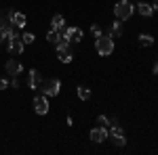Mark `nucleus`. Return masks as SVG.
<instances>
[{"instance_id": "9", "label": "nucleus", "mask_w": 158, "mask_h": 155, "mask_svg": "<svg viewBox=\"0 0 158 155\" xmlns=\"http://www.w3.org/2000/svg\"><path fill=\"white\" fill-rule=\"evenodd\" d=\"M4 69H6V73H9V76H19V73L23 72L21 63H19L17 59H9V61H6V65H4Z\"/></svg>"}, {"instance_id": "22", "label": "nucleus", "mask_w": 158, "mask_h": 155, "mask_svg": "<svg viewBox=\"0 0 158 155\" xmlns=\"http://www.w3.org/2000/svg\"><path fill=\"white\" fill-rule=\"evenodd\" d=\"M9 88V82L6 80H0V90H6Z\"/></svg>"}, {"instance_id": "16", "label": "nucleus", "mask_w": 158, "mask_h": 155, "mask_svg": "<svg viewBox=\"0 0 158 155\" xmlns=\"http://www.w3.org/2000/svg\"><path fill=\"white\" fill-rule=\"evenodd\" d=\"M139 44H141V46H152V44H154V38L150 36V34H141V36H139Z\"/></svg>"}, {"instance_id": "13", "label": "nucleus", "mask_w": 158, "mask_h": 155, "mask_svg": "<svg viewBox=\"0 0 158 155\" xmlns=\"http://www.w3.org/2000/svg\"><path fill=\"white\" fill-rule=\"evenodd\" d=\"M108 36L112 38V40H116V38H120V36H122V25L118 23V21L110 25V32H108Z\"/></svg>"}, {"instance_id": "25", "label": "nucleus", "mask_w": 158, "mask_h": 155, "mask_svg": "<svg viewBox=\"0 0 158 155\" xmlns=\"http://www.w3.org/2000/svg\"><path fill=\"white\" fill-rule=\"evenodd\" d=\"M152 9H154V11H158V0H154V4H152Z\"/></svg>"}, {"instance_id": "27", "label": "nucleus", "mask_w": 158, "mask_h": 155, "mask_svg": "<svg viewBox=\"0 0 158 155\" xmlns=\"http://www.w3.org/2000/svg\"><path fill=\"white\" fill-rule=\"evenodd\" d=\"M0 42H2V38H0Z\"/></svg>"}, {"instance_id": "26", "label": "nucleus", "mask_w": 158, "mask_h": 155, "mask_svg": "<svg viewBox=\"0 0 158 155\" xmlns=\"http://www.w3.org/2000/svg\"><path fill=\"white\" fill-rule=\"evenodd\" d=\"M129 2H139V0H129Z\"/></svg>"}, {"instance_id": "20", "label": "nucleus", "mask_w": 158, "mask_h": 155, "mask_svg": "<svg viewBox=\"0 0 158 155\" xmlns=\"http://www.w3.org/2000/svg\"><path fill=\"white\" fill-rule=\"evenodd\" d=\"M97 124H99V126H106V128H108V126H110V119L106 118V115H99V118H97Z\"/></svg>"}, {"instance_id": "18", "label": "nucleus", "mask_w": 158, "mask_h": 155, "mask_svg": "<svg viewBox=\"0 0 158 155\" xmlns=\"http://www.w3.org/2000/svg\"><path fill=\"white\" fill-rule=\"evenodd\" d=\"M21 40H23V44H34L36 36H34L32 32H25V34H21Z\"/></svg>"}, {"instance_id": "3", "label": "nucleus", "mask_w": 158, "mask_h": 155, "mask_svg": "<svg viewBox=\"0 0 158 155\" xmlns=\"http://www.w3.org/2000/svg\"><path fill=\"white\" fill-rule=\"evenodd\" d=\"M114 15H116L118 21H127V19H131V15H133V2H129V0H120V2L114 6Z\"/></svg>"}, {"instance_id": "24", "label": "nucleus", "mask_w": 158, "mask_h": 155, "mask_svg": "<svg viewBox=\"0 0 158 155\" xmlns=\"http://www.w3.org/2000/svg\"><path fill=\"white\" fill-rule=\"evenodd\" d=\"M152 72H154V73L158 76V57H156V63H154V69H152Z\"/></svg>"}, {"instance_id": "5", "label": "nucleus", "mask_w": 158, "mask_h": 155, "mask_svg": "<svg viewBox=\"0 0 158 155\" xmlns=\"http://www.w3.org/2000/svg\"><path fill=\"white\" fill-rule=\"evenodd\" d=\"M59 34H61V38H63V40H70L72 44H78V42L82 40V36H85L80 27H65V25L59 29Z\"/></svg>"}, {"instance_id": "10", "label": "nucleus", "mask_w": 158, "mask_h": 155, "mask_svg": "<svg viewBox=\"0 0 158 155\" xmlns=\"http://www.w3.org/2000/svg\"><path fill=\"white\" fill-rule=\"evenodd\" d=\"M40 82H42V76H40V72L32 69V72H30V76H27V86H30L32 90H36L38 86H40Z\"/></svg>"}, {"instance_id": "8", "label": "nucleus", "mask_w": 158, "mask_h": 155, "mask_svg": "<svg viewBox=\"0 0 158 155\" xmlns=\"http://www.w3.org/2000/svg\"><path fill=\"white\" fill-rule=\"evenodd\" d=\"M89 136H91V141H93V143H103V141L108 138V128H106V126H97V128H93V130H91Z\"/></svg>"}, {"instance_id": "6", "label": "nucleus", "mask_w": 158, "mask_h": 155, "mask_svg": "<svg viewBox=\"0 0 158 155\" xmlns=\"http://www.w3.org/2000/svg\"><path fill=\"white\" fill-rule=\"evenodd\" d=\"M4 44H6V48H9V52H11V55H21V52H23V46H25L19 34H15L13 38H9Z\"/></svg>"}, {"instance_id": "7", "label": "nucleus", "mask_w": 158, "mask_h": 155, "mask_svg": "<svg viewBox=\"0 0 158 155\" xmlns=\"http://www.w3.org/2000/svg\"><path fill=\"white\" fill-rule=\"evenodd\" d=\"M34 111H36L38 115L49 113V101H47V96H44V95L34 96Z\"/></svg>"}, {"instance_id": "12", "label": "nucleus", "mask_w": 158, "mask_h": 155, "mask_svg": "<svg viewBox=\"0 0 158 155\" xmlns=\"http://www.w3.org/2000/svg\"><path fill=\"white\" fill-rule=\"evenodd\" d=\"M137 11H139V15L141 17H152V13H154V9H152V4H148V2H137Z\"/></svg>"}, {"instance_id": "2", "label": "nucleus", "mask_w": 158, "mask_h": 155, "mask_svg": "<svg viewBox=\"0 0 158 155\" xmlns=\"http://www.w3.org/2000/svg\"><path fill=\"white\" fill-rule=\"evenodd\" d=\"M40 90H42V95L44 96H57L61 90V82L57 78H49V80H42L40 86H38Z\"/></svg>"}, {"instance_id": "19", "label": "nucleus", "mask_w": 158, "mask_h": 155, "mask_svg": "<svg viewBox=\"0 0 158 155\" xmlns=\"http://www.w3.org/2000/svg\"><path fill=\"white\" fill-rule=\"evenodd\" d=\"M114 145H116V147H124V145H127L124 134H120V136H114Z\"/></svg>"}, {"instance_id": "21", "label": "nucleus", "mask_w": 158, "mask_h": 155, "mask_svg": "<svg viewBox=\"0 0 158 155\" xmlns=\"http://www.w3.org/2000/svg\"><path fill=\"white\" fill-rule=\"evenodd\" d=\"M91 32H93V36H95V38L101 36V29H99V25H93V27H91Z\"/></svg>"}, {"instance_id": "1", "label": "nucleus", "mask_w": 158, "mask_h": 155, "mask_svg": "<svg viewBox=\"0 0 158 155\" xmlns=\"http://www.w3.org/2000/svg\"><path fill=\"white\" fill-rule=\"evenodd\" d=\"M95 50H97L101 57H108V55H112L114 52V40L110 36H101L95 38Z\"/></svg>"}, {"instance_id": "4", "label": "nucleus", "mask_w": 158, "mask_h": 155, "mask_svg": "<svg viewBox=\"0 0 158 155\" xmlns=\"http://www.w3.org/2000/svg\"><path fill=\"white\" fill-rule=\"evenodd\" d=\"M57 57L61 63H70L74 59V50H72V42L70 40H61L57 44Z\"/></svg>"}, {"instance_id": "23", "label": "nucleus", "mask_w": 158, "mask_h": 155, "mask_svg": "<svg viewBox=\"0 0 158 155\" xmlns=\"http://www.w3.org/2000/svg\"><path fill=\"white\" fill-rule=\"evenodd\" d=\"M13 88H19V80H17V76H13V82H11Z\"/></svg>"}, {"instance_id": "17", "label": "nucleus", "mask_w": 158, "mask_h": 155, "mask_svg": "<svg viewBox=\"0 0 158 155\" xmlns=\"http://www.w3.org/2000/svg\"><path fill=\"white\" fill-rule=\"evenodd\" d=\"M78 99H82V101H89V99H91V90H89L86 86H78Z\"/></svg>"}, {"instance_id": "11", "label": "nucleus", "mask_w": 158, "mask_h": 155, "mask_svg": "<svg viewBox=\"0 0 158 155\" xmlns=\"http://www.w3.org/2000/svg\"><path fill=\"white\" fill-rule=\"evenodd\" d=\"M25 21H27V19H25L23 13L11 11V25H15V27H19V29H21V27H25Z\"/></svg>"}, {"instance_id": "14", "label": "nucleus", "mask_w": 158, "mask_h": 155, "mask_svg": "<svg viewBox=\"0 0 158 155\" xmlns=\"http://www.w3.org/2000/svg\"><path fill=\"white\" fill-rule=\"evenodd\" d=\"M47 40H49L51 44H55V46H57V44H59V42H61V40H63V38H61L59 29H51L49 34H47Z\"/></svg>"}, {"instance_id": "15", "label": "nucleus", "mask_w": 158, "mask_h": 155, "mask_svg": "<svg viewBox=\"0 0 158 155\" xmlns=\"http://www.w3.org/2000/svg\"><path fill=\"white\" fill-rule=\"evenodd\" d=\"M51 25H53V29H61V27L65 25L63 15H55V17H53V21H51Z\"/></svg>"}]
</instances>
